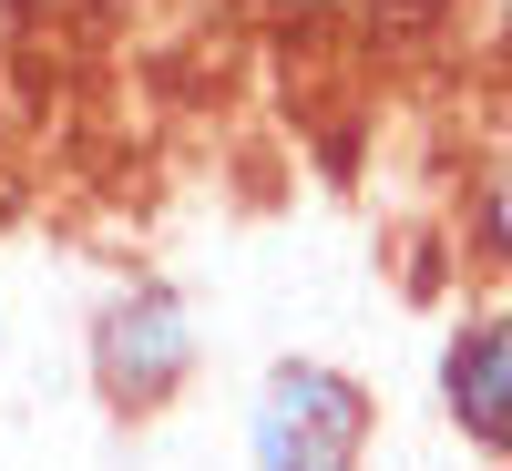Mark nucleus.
<instances>
[{
  "instance_id": "f257e3e1",
  "label": "nucleus",
  "mask_w": 512,
  "mask_h": 471,
  "mask_svg": "<svg viewBox=\"0 0 512 471\" xmlns=\"http://www.w3.org/2000/svg\"><path fill=\"white\" fill-rule=\"evenodd\" d=\"M369 390L338 359H277L246 400V461L256 471H369Z\"/></svg>"
},
{
  "instance_id": "f03ea898",
  "label": "nucleus",
  "mask_w": 512,
  "mask_h": 471,
  "mask_svg": "<svg viewBox=\"0 0 512 471\" xmlns=\"http://www.w3.org/2000/svg\"><path fill=\"white\" fill-rule=\"evenodd\" d=\"M195 359H205V338H195V297L175 277H134V287L103 297V318H93V390L123 420L164 410L195 379Z\"/></svg>"
},
{
  "instance_id": "7ed1b4c3",
  "label": "nucleus",
  "mask_w": 512,
  "mask_h": 471,
  "mask_svg": "<svg viewBox=\"0 0 512 471\" xmlns=\"http://www.w3.org/2000/svg\"><path fill=\"white\" fill-rule=\"evenodd\" d=\"M441 410L472 451H512V318H461L441 338Z\"/></svg>"
}]
</instances>
